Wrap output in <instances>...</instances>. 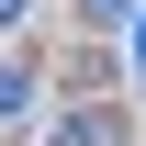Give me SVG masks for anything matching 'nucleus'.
I'll list each match as a JSON object with an SVG mask.
<instances>
[{
  "label": "nucleus",
  "mask_w": 146,
  "mask_h": 146,
  "mask_svg": "<svg viewBox=\"0 0 146 146\" xmlns=\"http://www.w3.org/2000/svg\"><path fill=\"white\" fill-rule=\"evenodd\" d=\"M0 23H23V0H0Z\"/></svg>",
  "instance_id": "nucleus-4"
},
{
  "label": "nucleus",
  "mask_w": 146,
  "mask_h": 146,
  "mask_svg": "<svg viewBox=\"0 0 146 146\" xmlns=\"http://www.w3.org/2000/svg\"><path fill=\"white\" fill-rule=\"evenodd\" d=\"M56 146H124V124L90 101V112H68V124H56Z\"/></svg>",
  "instance_id": "nucleus-1"
},
{
  "label": "nucleus",
  "mask_w": 146,
  "mask_h": 146,
  "mask_svg": "<svg viewBox=\"0 0 146 146\" xmlns=\"http://www.w3.org/2000/svg\"><path fill=\"white\" fill-rule=\"evenodd\" d=\"M23 101H34V79H23V68H11V56H0V124H11V112H23Z\"/></svg>",
  "instance_id": "nucleus-2"
},
{
  "label": "nucleus",
  "mask_w": 146,
  "mask_h": 146,
  "mask_svg": "<svg viewBox=\"0 0 146 146\" xmlns=\"http://www.w3.org/2000/svg\"><path fill=\"white\" fill-rule=\"evenodd\" d=\"M135 68H146V11H135Z\"/></svg>",
  "instance_id": "nucleus-3"
}]
</instances>
